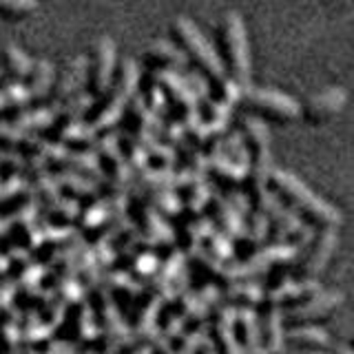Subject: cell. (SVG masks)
I'll list each match as a JSON object with an SVG mask.
<instances>
[{
	"instance_id": "obj_21",
	"label": "cell",
	"mask_w": 354,
	"mask_h": 354,
	"mask_svg": "<svg viewBox=\"0 0 354 354\" xmlns=\"http://www.w3.org/2000/svg\"><path fill=\"white\" fill-rule=\"evenodd\" d=\"M55 111L53 109H29V111H20V113L14 115L9 127H14L20 133H27L29 131H38V129H49L51 122H53Z\"/></svg>"
},
{
	"instance_id": "obj_15",
	"label": "cell",
	"mask_w": 354,
	"mask_h": 354,
	"mask_svg": "<svg viewBox=\"0 0 354 354\" xmlns=\"http://www.w3.org/2000/svg\"><path fill=\"white\" fill-rule=\"evenodd\" d=\"M257 326H259V343L266 352L277 354L279 350H283V324L279 310L266 306V310H261V317H257Z\"/></svg>"
},
{
	"instance_id": "obj_10",
	"label": "cell",
	"mask_w": 354,
	"mask_h": 354,
	"mask_svg": "<svg viewBox=\"0 0 354 354\" xmlns=\"http://www.w3.org/2000/svg\"><path fill=\"white\" fill-rule=\"evenodd\" d=\"M155 84L164 93L166 104L177 106V111H180V124L186 118L197 113V95L191 91L184 77L177 75V71H158L155 73Z\"/></svg>"
},
{
	"instance_id": "obj_19",
	"label": "cell",
	"mask_w": 354,
	"mask_h": 354,
	"mask_svg": "<svg viewBox=\"0 0 354 354\" xmlns=\"http://www.w3.org/2000/svg\"><path fill=\"white\" fill-rule=\"evenodd\" d=\"M53 75H55V66L49 60H36L31 66V73L27 75V93H29V102H42L44 97L51 93L53 86Z\"/></svg>"
},
{
	"instance_id": "obj_5",
	"label": "cell",
	"mask_w": 354,
	"mask_h": 354,
	"mask_svg": "<svg viewBox=\"0 0 354 354\" xmlns=\"http://www.w3.org/2000/svg\"><path fill=\"white\" fill-rule=\"evenodd\" d=\"M246 113L257 118V120H270V122H295L299 118V109L301 104L297 102L295 97L286 95L281 91H274V88H252L248 86L246 91H241L239 102Z\"/></svg>"
},
{
	"instance_id": "obj_27",
	"label": "cell",
	"mask_w": 354,
	"mask_h": 354,
	"mask_svg": "<svg viewBox=\"0 0 354 354\" xmlns=\"http://www.w3.org/2000/svg\"><path fill=\"white\" fill-rule=\"evenodd\" d=\"M326 354H352V350L348 346H330Z\"/></svg>"
},
{
	"instance_id": "obj_3",
	"label": "cell",
	"mask_w": 354,
	"mask_h": 354,
	"mask_svg": "<svg viewBox=\"0 0 354 354\" xmlns=\"http://www.w3.org/2000/svg\"><path fill=\"white\" fill-rule=\"evenodd\" d=\"M171 36L177 42V47L182 49L186 55V60H191L197 71L202 73L206 80L210 82V91L226 80V71L219 62V55L213 49V44L206 40V36L191 18L186 16H177L171 22Z\"/></svg>"
},
{
	"instance_id": "obj_4",
	"label": "cell",
	"mask_w": 354,
	"mask_h": 354,
	"mask_svg": "<svg viewBox=\"0 0 354 354\" xmlns=\"http://www.w3.org/2000/svg\"><path fill=\"white\" fill-rule=\"evenodd\" d=\"M140 82V71H138V64L136 60H122L120 62V69L115 71L113 82H111L109 91L104 93V100L97 104L95 113L91 115V129L95 133L100 131H106L113 124H118L120 118L124 115V109L129 106V102L136 97V88Z\"/></svg>"
},
{
	"instance_id": "obj_22",
	"label": "cell",
	"mask_w": 354,
	"mask_h": 354,
	"mask_svg": "<svg viewBox=\"0 0 354 354\" xmlns=\"http://www.w3.org/2000/svg\"><path fill=\"white\" fill-rule=\"evenodd\" d=\"M208 171L210 175L215 177V182L221 184V186H239L241 184V177H243V166L235 164V162H230L226 158H221V155H217V158H213L208 162Z\"/></svg>"
},
{
	"instance_id": "obj_16",
	"label": "cell",
	"mask_w": 354,
	"mask_h": 354,
	"mask_svg": "<svg viewBox=\"0 0 354 354\" xmlns=\"http://www.w3.org/2000/svg\"><path fill=\"white\" fill-rule=\"evenodd\" d=\"M213 343L215 354H243L235 341V315H232L230 306L219 308L213 317Z\"/></svg>"
},
{
	"instance_id": "obj_17",
	"label": "cell",
	"mask_w": 354,
	"mask_h": 354,
	"mask_svg": "<svg viewBox=\"0 0 354 354\" xmlns=\"http://www.w3.org/2000/svg\"><path fill=\"white\" fill-rule=\"evenodd\" d=\"M239 138L243 142V149L250 153V158H259V155H270V136L268 129L261 120L246 115L241 120Z\"/></svg>"
},
{
	"instance_id": "obj_29",
	"label": "cell",
	"mask_w": 354,
	"mask_h": 354,
	"mask_svg": "<svg viewBox=\"0 0 354 354\" xmlns=\"http://www.w3.org/2000/svg\"><path fill=\"white\" fill-rule=\"evenodd\" d=\"M5 111V100H3V95H0V113Z\"/></svg>"
},
{
	"instance_id": "obj_25",
	"label": "cell",
	"mask_w": 354,
	"mask_h": 354,
	"mask_svg": "<svg viewBox=\"0 0 354 354\" xmlns=\"http://www.w3.org/2000/svg\"><path fill=\"white\" fill-rule=\"evenodd\" d=\"M95 136H97V133L91 129V124L77 122V124L62 131L60 140H64L66 144H71V147H75V149H80V153H84V149H88L95 142Z\"/></svg>"
},
{
	"instance_id": "obj_12",
	"label": "cell",
	"mask_w": 354,
	"mask_h": 354,
	"mask_svg": "<svg viewBox=\"0 0 354 354\" xmlns=\"http://www.w3.org/2000/svg\"><path fill=\"white\" fill-rule=\"evenodd\" d=\"M86 69H88V58L86 55H75L66 62L64 71L60 73L58 80L51 86V102L55 106H62L64 102H69L71 97L80 93L82 84L86 82Z\"/></svg>"
},
{
	"instance_id": "obj_20",
	"label": "cell",
	"mask_w": 354,
	"mask_h": 354,
	"mask_svg": "<svg viewBox=\"0 0 354 354\" xmlns=\"http://www.w3.org/2000/svg\"><path fill=\"white\" fill-rule=\"evenodd\" d=\"M0 66H3L5 73L11 75L14 82H22V80H27V75L31 73L33 60L18 47V44L7 42L3 51H0Z\"/></svg>"
},
{
	"instance_id": "obj_2",
	"label": "cell",
	"mask_w": 354,
	"mask_h": 354,
	"mask_svg": "<svg viewBox=\"0 0 354 354\" xmlns=\"http://www.w3.org/2000/svg\"><path fill=\"white\" fill-rule=\"evenodd\" d=\"M217 42H219V62L224 66L226 77L235 82L241 91L250 86L252 75V60H250V44L243 18L237 11H226L217 27Z\"/></svg>"
},
{
	"instance_id": "obj_8",
	"label": "cell",
	"mask_w": 354,
	"mask_h": 354,
	"mask_svg": "<svg viewBox=\"0 0 354 354\" xmlns=\"http://www.w3.org/2000/svg\"><path fill=\"white\" fill-rule=\"evenodd\" d=\"M118 66V49L111 36H102L95 42L91 64L86 69V82H88V95H104L109 91L111 82L115 77Z\"/></svg>"
},
{
	"instance_id": "obj_24",
	"label": "cell",
	"mask_w": 354,
	"mask_h": 354,
	"mask_svg": "<svg viewBox=\"0 0 354 354\" xmlns=\"http://www.w3.org/2000/svg\"><path fill=\"white\" fill-rule=\"evenodd\" d=\"M0 95H3V100H5V111H14V113H20V111H25V106L29 104L27 86L22 84V82H14V80L5 82Z\"/></svg>"
},
{
	"instance_id": "obj_31",
	"label": "cell",
	"mask_w": 354,
	"mask_h": 354,
	"mask_svg": "<svg viewBox=\"0 0 354 354\" xmlns=\"http://www.w3.org/2000/svg\"><path fill=\"white\" fill-rule=\"evenodd\" d=\"M208 354H213V352H208Z\"/></svg>"
},
{
	"instance_id": "obj_14",
	"label": "cell",
	"mask_w": 354,
	"mask_h": 354,
	"mask_svg": "<svg viewBox=\"0 0 354 354\" xmlns=\"http://www.w3.org/2000/svg\"><path fill=\"white\" fill-rule=\"evenodd\" d=\"M283 346L301 352H328L330 337L317 326H299V328H283Z\"/></svg>"
},
{
	"instance_id": "obj_23",
	"label": "cell",
	"mask_w": 354,
	"mask_h": 354,
	"mask_svg": "<svg viewBox=\"0 0 354 354\" xmlns=\"http://www.w3.org/2000/svg\"><path fill=\"white\" fill-rule=\"evenodd\" d=\"M228 288H230L228 301L235 308L248 310V308H254V306H261V301H263V292L252 283H232Z\"/></svg>"
},
{
	"instance_id": "obj_7",
	"label": "cell",
	"mask_w": 354,
	"mask_h": 354,
	"mask_svg": "<svg viewBox=\"0 0 354 354\" xmlns=\"http://www.w3.org/2000/svg\"><path fill=\"white\" fill-rule=\"evenodd\" d=\"M343 306L341 292H319L308 304L299 306L295 310L281 313L283 328H299V326H321L335 317Z\"/></svg>"
},
{
	"instance_id": "obj_13",
	"label": "cell",
	"mask_w": 354,
	"mask_h": 354,
	"mask_svg": "<svg viewBox=\"0 0 354 354\" xmlns=\"http://www.w3.org/2000/svg\"><path fill=\"white\" fill-rule=\"evenodd\" d=\"M144 64L155 71H177L188 64L186 55L169 40H153L144 49Z\"/></svg>"
},
{
	"instance_id": "obj_1",
	"label": "cell",
	"mask_w": 354,
	"mask_h": 354,
	"mask_svg": "<svg viewBox=\"0 0 354 354\" xmlns=\"http://www.w3.org/2000/svg\"><path fill=\"white\" fill-rule=\"evenodd\" d=\"M268 193L274 195L277 202L286 210H290L304 226L324 230V228H337L341 224L339 210L335 206H330L326 199L315 195L292 173L272 169L268 177Z\"/></svg>"
},
{
	"instance_id": "obj_28",
	"label": "cell",
	"mask_w": 354,
	"mask_h": 354,
	"mask_svg": "<svg viewBox=\"0 0 354 354\" xmlns=\"http://www.w3.org/2000/svg\"><path fill=\"white\" fill-rule=\"evenodd\" d=\"M277 354H324V352H301V350H290V352H286V350H279Z\"/></svg>"
},
{
	"instance_id": "obj_26",
	"label": "cell",
	"mask_w": 354,
	"mask_h": 354,
	"mask_svg": "<svg viewBox=\"0 0 354 354\" xmlns=\"http://www.w3.org/2000/svg\"><path fill=\"white\" fill-rule=\"evenodd\" d=\"M38 9V0H0V18L16 20Z\"/></svg>"
},
{
	"instance_id": "obj_6",
	"label": "cell",
	"mask_w": 354,
	"mask_h": 354,
	"mask_svg": "<svg viewBox=\"0 0 354 354\" xmlns=\"http://www.w3.org/2000/svg\"><path fill=\"white\" fill-rule=\"evenodd\" d=\"M339 243L337 228H324L317 230V235H313L306 241V252L299 259H292V274L297 281H315L317 277L326 270V266L332 259Z\"/></svg>"
},
{
	"instance_id": "obj_18",
	"label": "cell",
	"mask_w": 354,
	"mask_h": 354,
	"mask_svg": "<svg viewBox=\"0 0 354 354\" xmlns=\"http://www.w3.org/2000/svg\"><path fill=\"white\" fill-rule=\"evenodd\" d=\"M235 341L243 354H257L263 350L259 343L257 315H254L252 310H241V313L235 317Z\"/></svg>"
},
{
	"instance_id": "obj_30",
	"label": "cell",
	"mask_w": 354,
	"mask_h": 354,
	"mask_svg": "<svg viewBox=\"0 0 354 354\" xmlns=\"http://www.w3.org/2000/svg\"><path fill=\"white\" fill-rule=\"evenodd\" d=\"M3 75H5V71H3V66H0V82H3Z\"/></svg>"
},
{
	"instance_id": "obj_9",
	"label": "cell",
	"mask_w": 354,
	"mask_h": 354,
	"mask_svg": "<svg viewBox=\"0 0 354 354\" xmlns=\"http://www.w3.org/2000/svg\"><path fill=\"white\" fill-rule=\"evenodd\" d=\"M348 104V93L343 86H326L324 91H319L315 95H310L306 100V104L299 109V115H301L308 124L321 127L330 122L332 118H337Z\"/></svg>"
},
{
	"instance_id": "obj_11",
	"label": "cell",
	"mask_w": 354,
	"mask_h": 354,
	"mask_svg": "<svg viewBox=\"0 0 354 354\" xmlns=\"http://www.w3.org/2000/svg\"><path fill=\"white\" fill-rule=\"evenodd\" d=\"M321 292V286L317 281H286L274 290L263 292V306L277 308L279 313H288L299 306L308 304Z\"/></svg>"
}]
</instances>
